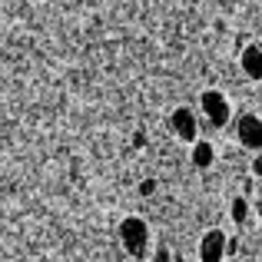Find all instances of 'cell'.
<instances>
[{"instance_id": "cell-1", "label": "cell", "mask_w": 262, "mask_h": 262, "mask_svg": "<svg viewBox=\"0 0 262 262\" xmlns=\"http://www.w3.org/2000/svg\"><path fill=\"white\" fill-rule=\"evenodd\" d=\"M203 113H206V123H203L206 129H209L212 123L223 126V123L229 120V100H226L219 90H206L203 93Z\"/></svg>"}, {"instance_id": "cell-2", "label": "cell", "mask_w": 262, "mask_h": 262, "mask_svg": "<svg viewBox=\"0 0 262 262\" xmlns=\"http://www.w3.org/2000/svg\"><path fill=\"white\" fill-rule=\"evenodd\" d=\"M239 67L249 80H262V43H249L239 53Z\"/></svg>"}, {"instance_id": "cell-3", "label": "cell", "mask_w": 262, "mask_h": 262, "mask_svg": "<svg viewBox=\"0 0 262 262\" xmlns=\"http://www.w3.org/2000/svg\"><path fill=\"white\" fill-rule=\"evenodd\" d=\"M239 140L249 143V146H259V143H262V123L252 113H243V116H239Z\"/></svg>"}, {"instance_id": "cell-4", "label": "cell", "mask_w": 262, "mask_h": 262, "mask_svg": "<svg viewBox=\"0 0 262 262\" xmlns=\"http://www.w3.org/2000/svg\"><path fill=\"white\" fill-rule=\"evenodd\" d=\"M173 129L183 136V140H192V136H196V116H192L186 106L173 110Z\"/></svg>"}, {"instance_id": "cell-5", "label": "cell", "mask_w": 262, "mask_h": 262, "mask_svg": "<svg viewBox=\"0 0 262 262\" xmlns=\"http://www.w3.org/2000/svg\"><path fill=\"white\" fill-rule=\"evenodd\" d=\"M219 232H209V243H206V262H219Z\"/></svg>"}, {"instance_id": "cell-6", "label": "cell", "mask_w": 262, "mask_h": 262, "mask_svg": "<svg viewBox=\"0 0 262 262\" xmlns=\"http://www.w3.org/2000/svg\"><path fill=\"white\" fill-rule=\"evenodd\" d=\"M209 156H212V146H209V143H199V146H196V163H199V166H206Z\"/></svg>"}]
</instances>
